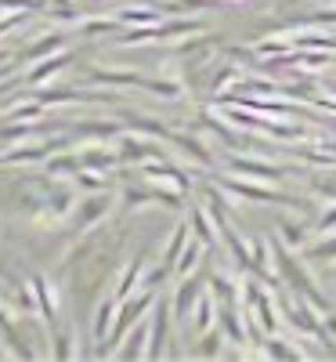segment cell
<instances>
[{
  "label": "cell",
  "mask_w": 336,
  "mask_h": 362,
  "mask_svg": "<svg viewBox=\"0 0 336 362\" xmlns=\"http://www.w3.org/2000/svg\"><path fill=\"white\" fill-rule=\"evenodd\" d=\"M105 322H109V305H102V308H98V322H95V334H98V337L105 334Z\"/></svg>",
  "instance_id": "obj_1"
}]
</instances>
